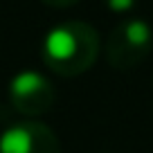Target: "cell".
Returning <instances> with one entry per match:
<instances>
[{
	"mask_svg": "<svg viewBox=\"0 0 153 153\" xmlns=\"http://www.w3.org/2000/svg\"><path fill=\"white\" fill-rule=\"evenodd\" d=\"M153 48V29L142 18H124L106 38V61L115 70H133Z\"/></svg>",
	"mask_w": 153,
	"mask_h": 153,
	"instance_id": "obj_2",
	"label": "cell"
},
{
	"mask_svg": "<svg viewBox=\"0 0 153 153\" xmlns=\"http://www.w3.org/2000/svg\"><path fill=\"white\" fill-rule=\"evenodd\" d=\"M106 5V9L113 11V14H128V11L135 9L137 0H101Z\"/></svg>",
	"mask_w": 153,
	"mask_h": 153,
	"instance_id": "obj_5",
	"label": "cell"
},
{
	"mask_svg": "<svg viewBox=\"0 0 153 153\" xmlns=\"http://www.w3.org/2000/svg\"><path fill=\"white\" fill-rule=\"evenodd\" d=\"M41 2L48 7H54V9H68V7H74L81 0H41Z\"/></svg>",
	"mask_w": 153,
	"mask_h": 153,
	"instance_id": "obj_6",
	"label": "cell"
},
{
	"mask_svg": "<svg viewBox=\"0 0 153 153\" xmlns=\"http://www.w3.org/2000/svg\"><path fill=\"white\" fill-rule=\"evenodd\" d=\"M0 153H61V142L45 122L20 120L0 133Z\"/></svg>",
	"mask_w": 153,
	"mask_h": 153,
	"instance_id": "obj_4",
	"label": "cell"
},
{
	"mask_svg": "<svg viewBox=\"0 0 153 153\" xmlns=\"http://www.w3.org/2000/svg\"><path fill=\"white\" fill-rule=\"evenodd\" d=\"M101 38L92 25L83 20L59 23L43 38V63L59 76H79L95 65Z\"/></svg>",
	"mask_w": 153,
	"mask_h": 153,
	"instance_id": "obj_1",
	"label": "cell"
},
{
	"mask_svg": "<svg viewBox=\"0 0 153 153\" xmlns=\"http://www.w3.org/2000/svg\"><path fill=\"white\" fill-rule=\"evenodd\" d=\"M54 86L45 74L36 70H20L9 81V104L20 115L34 120L50 113L54 106Z\"/></svg>",
	"mask_w": 153,
	"mask_h": 153,
	"instance_id": "obj_3",
	"label": "cell"
}]
</instances>
